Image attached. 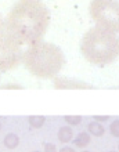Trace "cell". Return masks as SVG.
<instances>
[{"instance_id": "cell-16", "label": "cell", "mask_w": 119, "mask_h": 152, "mask_svg": "<svg viewBox=\"0 0 119 152\" xmlns=\"http://www.w3.org/2000/svg\"><path fill=\"white\" fill-rule=\"evenodd\" d=\"M43 148H44V152H58L57 151V147L51 142H46L43 144Z\"/></svg>"}, {"instance_id": "cell-7", "label": "cell", "mask_w": 119, "mask_h": 152, "mask_svg": "<svg viewBox=\"0 0 119 152\" xmlns=\"http://www.w3.org/2000/svg\"><path fill=\"white\" fill-rule=\"evenodd\" d=\"M57 137H58V141L62 142V144H68L73 140V132H72L71 126H62V127L58 130L57 133Z\"/></svg>"}, {"instance_id": "cell-23", "label": "cell", "mask_w": 119, "mask_h": 152, "mask_svg": "<svg viewBox=\"0 0 119 152\" xmlns=\"http://www.w3.org/2000/svg\"><path fill=\"white\" fill-rule=\"evenodd\" d=\"M33 152H42V151H33Z\"/></svg>"}, {"instance_id": "cell-3", "label": "cell", "mask_w": 119, "mask_h": 152, "mask_svg": "<svg viewBox=\"0 0 119 152\" xmlns=\"http://www.w3.org/2000/svg\"><path fill=\"white\" fill-rule=\"evenodd\" d=\"M80 53L87 62L97 66L114 64L119 58V36L100 26H93L80 40Z\"/></svg>"}, {"instance_id": "cell-11", "label": "cell", "mask_w": 119, "mask_h": 152, "mask_svg": "<svg viewBox=\"0 0 119 152\" xmlns=\"http://www.w3.org/2000/svg\"><path fill=\"white\" fill-rule=\"evenodd\" d=\"M28 123L32 129H40L43 127L44 122H46V118L42 115H33V116H28Z\"/></svg>"}, {"instance_id": "cell-1", "label": "cell", "mask_w": 119, "mask_h": 152, "mask_svg": "<svg viewBox=\"0 0 119 152\" xmlns=\"http://www.w3.org/2000/svg\"><path fill=\"white\" fill-rule=\"evenodd\" d=\"M50 25V11L40 0H21L4 20V29L21 47L42 42Z\"/></svg>"}, {"instance_id": "cell-18", "label": "cell", "mask_w": 119, "mask_h": 152, "mask_svg": "<svg viewBox=\"0 0 119 152\" xmlns=\"http://www.w3.org/2000/svg\"><path fill=\"white\" fill-rule=\"evenodd\" d=\"M4 29V21L1 20V17H0V32Z\"/></svg>"}, {"instance_id": "cell-13", "label": "cell", "mask_w": 119, "mask_h": 152, "mask_svg": "<svg viewBox=\"0 0 119 152\" xmlns=\"http://www.w3.org/2000/svg\"><path fill=\"white\" fill-rule=\"evenodd\" d=\"M109 133H111L112 137L119 138V119H115L111 122V124H109Z\"/></svg>"}, {"instance_id": "cell-10", "label": "cell", "mask_w": 119, "mask_h": 152, "mask_svg": "<svg viewBox=\"0 0 119 152\" xmlns=\"http://www.w3.org/2000/svg\"><path fill=\"white\" fill-rule=\"evenodd\" d=\"M3 144L7 149H15L20 145V137L14 134V133H8L7 136L4 137Z\"/></svg>"}, {"instance_id": "cell-4", "label": "cell", "mask_w": 119, "mask_h": 152, "mask_svg": "<svg viewBox=\"0 0 119 152\" xmlns=\"http://www.w3.org/2000/svg\"><path fill=\"white\" fill-rule=\"evenodd\" d=\"M89 12L95 26L119 33V0H91Z\"/></svg>"}, {"instance_id": "cell-5", "label": "cell", "mask_w": 119, "mask_h": 152, "mask_svg": "<svg viewBox=\"0 0 119 152\" xmlns=\"http://www.w3.org/2000/svg\"><path fill=\"white\" fill-rule=\"evenodd\" d=\"M24 48L8 36L6 29L0 32V71H10L22 62Z\"/></svg>"}, {"instance_id": "cell-22", "label": "cell", "mask_w": 119, "mask_h": 152, "mask_svg": "<svg viewBox=\"0 0 119 152\" xmlns=\"http://www.w3.org/2000/svg\"><path fill=\"white\" fill-rule=\"evenodd\" d=\"M118 152H119V142H118Z\"/></svg>"}, {"instance_id": "cell-20", "label": "cell", "mask_w": 119, "mask_h": 152, "mask_svg": "<svg viewBox=\"0 0 119 152\" xmlns=\"http://www.w3.org/2000/svg\"><path fill=\"white\" fill-rule=\"evenodd\" d=\"M104 152H116V151H104Z\"/></svg>"}, {"instance_id": "cell-9", "label": "cell", "mask_w": 119, "mask_h": 152, "mask_svg": "<svg viewBox=\"0 0 119 152\" xmlns=\"http://www.w3.org/2000/svg\"><path fill=\"white\" fill-rule=\"evenodd\" d=\"M73 145H75L76 148H86L89 144H90V141H91V137L89 133L86 132H82L78 134V137H75L73 138Z\"/></svg>"}, {"instance_id": "cell-12", "label": "cell", "mask_w": 119, "mask_h": 152, "mask_svg": "<svg viewBox=\"0 0 119 152\" xmlns=\"http://www.w3.org/2000/svg\"><path fill=\"white\" fill-rule=\"evenodd\" d=\"M64 120L67 122L68 126H78V124L82 122V116H79V115H68V116H64Z\"/></svg>"}, {"instance_id": "cell-14", "label": "cell", "mask_w": 119, "mask_h": 152, "mask_svg": "<svg viewBox=\"0 0 119 152\" xmlns=\"http://www.w3.org/2000/svg\"><path fill=\"white\" fill-rule=\"evenodd\" d=\"M0 88H4V90H21L24 88L21 84H17V83H7V84H3L0 86Z\"/></svg>"}, {"instance_id": "cell-17", "label": "cell", "mask_w": 119, "mask_h": 152, "mask_svg": "<svg viewBox=\"0 0 119 152\" xmlns=\"http://www.w3.org/2000/svg\"><path fill=\"white\" fill-rule=\"evenodd\" d=\"M58 152H76V151H75V148H72V147H68L67 145V147H62Z\"/></svg>"}, {"instance_id": "cell-19", "label": "cell", "mask_w": 119, "mask_h": 152, "mask_svg": "<svg viewBox=\"0 0 119 152\" xmlns=\"http://www.w3.org/2000/svg\"><path fill=\"white\" fill-rule=\"evenodd\" d=\"M82 152H90V151H87V149H83V151H82Z\"/></svg>"}, {"instance_id": "cell-2", "label": "cell", "mask_w": 119, "mask_h": 152, "mask_svg": "<svg viewBox=\"0 0 119 152\" xmlns=\"http://www.w3.org/2000/svg\"><path fill=\"white\" fill-rule=\"evenodd\" d=\"M22 62L31 75L40 79H54L65 64V56L58 46L42 40L25 48Z\"/></svg>"}, {"instance_id": "cell-6", "label": "cell", "mask_w": 119, "mask_h": 152, "mask_svg": "<svg viewBox=\"0 0 119 152\" xmlns=\"http://www.w3.org/2000/svg\"><path fill=\"white\" fill-rule=\"evenodd\" d=\"M53 86L57 90H91L94 88V86H91L84 80L65 77V76H56L53 79Z\"/></svg>"}, {"instance_id": "cell-8", "label": "cell", "mask_w": 119, "mask_h": 152, "mask_svg": "<svg viewBox=\"0 0 119 152\" xmlns=\"http://www.w3.org/2000/svg\"><path fill=\"white\" fill-rule=\"evenodd\" d=\"M87 133L94 137H103L104 133H105V127L103 126V123H98V122L93 120L87 124Z\"/></svg>"}, {"instance_id": "cell-21", "label": "cell", "mask_w": 119, "mask_h": 152, "mask_svg": "<svg viewBox=\"0 0 119 152\" xmlns=\"http://www.w3.org/2000/svg\"><path fill=\"white\" fill-rule=\"evenodd\" d=\"M0 130H1V122H0Z\"/></svg>"}, {"instance_id": "cell-15", "label": "cell", "mask_w": 119, "mask_h": 152, "mask_svg": "<svg viewBox=\"0 0 119 152\" xmlns=\"http://www.w3.org/2000/svg\"><path fill=\"white\" fill-rule=\"evenodd\" d=\"M93 120H95V122H98V123H105V122H109V120H111V116L94 115V116H93Z\"/></svg>"}]
</instances>
